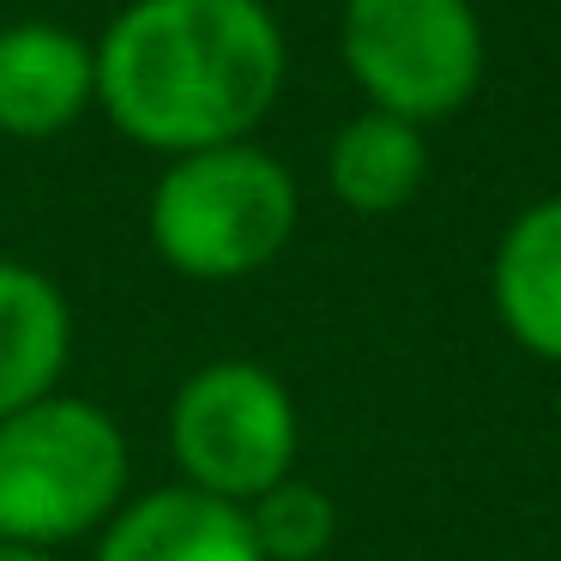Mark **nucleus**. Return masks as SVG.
Wrapping results in <instances>:
<instances>
[{
  "instance_id": "9b49d317",
  "label": "nucleus",
  "mask_w": 561,
  "mask_h": 561,
  "mask_svg": "<svg viewBox=\"0 0 561 561\" xmlns=\"http://www.w3.org/2000/svg\"><path fill=\"white\" fill-rule=\"evenodd\" d=\"M248 531L260 561H320L339 543V501L308 477H284L266 495L248 501Z\"/></svg>"
},
{
  "instance_id": "6e6552de",
  "label": "nucleus",
  "mask_w": 561,
  "mask_h": 561,
  "mask_svg": "<svg viewBox=\"0 0 561 561\" xmlns=\"http://www.w3.org/2000/svg\"><path fill=\"white\" fill-rule=\"evenodd\" d=\"M489 296H495V314L519 351L561 363V194L525 206L501 230Z\"/></svg>"
},
{
  "instance_id": "1a4fd4ad",
  "label": "nucleus",
  "mask_w": 561,
  "mask_h": 561,
  "mask_svg": "<svg viewBox=\"0 0 561 561\" xmlns=\"http://www.w3.org/2000/svg\"><path fill=\"white\" fill-rule=\"evenodd\" d=\"M73 356V308L49 272L0 260V416L25 411L61 387Z\"/></svg>"
},
{
  "instance_id": "39448f33",
  "label": "nucleus",
  "mask_w": 561,
  "mask_h": 561,
  "mask_svg": "<svg viewBox=\"0 0 561 561\" xmlns=\"http://www.w3.org/2000/svg\"><path fill=\"white\" fill-rule=\"evenodd\" d=\"M296 447H302L296 399L266 363L218 356L175 387L170 453L182 465V483L199 495L248 507L272 483L296 477Z\"/></svg>"
},
{
  "instance_id": "7ed1b4c3",
  "label": "nucleus",
  "mask_w": 561,
  "mask_h": 561,
  "mask_svg": "<svg viewBox=\"0 0 561 561\" xmlns=\"http://www.w3.org/2000/svg\"><path fill=\"white\" fill-rule=\"evenodd\" d=\"M127 501V435L103 404L49 392L0 416V543L61 549Z\"/></svg>"
},
{
  "instance_id": "f03ea898",
  "label": "nucleus",
  "mask_w": 561,
  "mask_h": 561,
  "mask_svg": "<svg viewBox=\"0 0 561 561\" xmlns=\"http://www.w3.org/2000/svg\"><path fill=\"white\" fill-rule=\"evenodd\" d=\"M290 170L254 139L170 158L146 199V230L163 266L194 284H236L266 272L296 236Z\"/></svg>"
},
{
  "instance_id": "20e7f679",
  "label": "nucleus",
  "mask_w": 561,
  "mask_h": 561,
  "mask_svg": "<svg viewBox=\"0 0 561 561\" xmlns=\"http://www.w3.org/2000/svg\"><path fill=\"white\" fill-rule=\"evenodd\" d=\"M339 55L368 110L428 127L483 85V19L471 0H344Z\"/></svg>"
},
{
  "instance_id": "9d476101",
  "label": "nucleus",
  "mask_w": 561,
  "mask_h": 561,
  "mask_svg": "<svg viewBox=\"0 0 561 561\" xmlns=\"http://www.w3.org/2000/svg\"><path fill=\"white\" fill-rule=\"evenodd\" d=\"M428 182V134L404 115L356 110L327 146V187L363 218L411 206Z\"/></svg>"
},
{
  "instance_id": "423d86ee",
  "label": "nucleus",
  "mask_w": 561,
  "mask_h": 561,
  "mask_svg": "<svg viewBox=\"0 0 561 561\" xmlns=\"http://www.w3.org/2000/svg\"><path fill=\"white\" fill-rule=\"evenodd\" d=\"M98 103V49L73 25H0V139H61Z\"/></svg>"
},
{
  "instance_id": "f8f14e48",
  "label": "nucleus",
  "mask_w": 561,
  "mask_h": 561,
  "mask_svg": "<svg viewBox=\"0 0 561 561\" xmlns=\"http://www.w3.org/2000/svg\"><path fill=\"white\" fill-rule=\"evenodd\" d=\"M0 561H61L55 549H31V543H0Z\"/></svg>"
},
{
  "instance_id": "f257e3e1",
  "label": "nucleus",
  "mask_w": 561,
  "mask_h": 561,
  "mask_svg": "<svg viewBox=\"0 0 561 561\" xmlns=\"http://www.w3.org/2000/svg\"><path fill=\"white\" fill-rule=\"evenodd\" d=\"M284 73L290 43L266 0H134L98 37V110L163 158L248 139Z\"/></svg>"
},
{
  "instance_id": "0eeeda50",
  "label": "nucleus",
  "mask_w": 561,
  "mask_h": 561,
  "mask_svg": "<svg viewBox=\"0 0 561 561\" xmlns=\"http://www.w3.org/2000/svg\"><path fill=\"white\" fill-rule=\"evenodd\" d=\"M98 561H260L248 513L187 483L122 501L98 531Z\"/></svg>"
}]
</instances>
